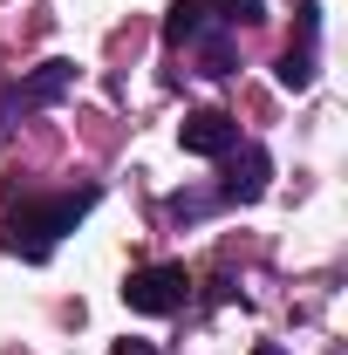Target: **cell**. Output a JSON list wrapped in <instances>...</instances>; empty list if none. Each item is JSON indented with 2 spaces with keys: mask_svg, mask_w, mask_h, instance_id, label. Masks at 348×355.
<instances>
[{
  "mask_svg": "<svg viewBox=\"0 0 348 355\" xmlns=\"http://www.w3.org/2000/svg\"><path fill=\"white\" fill-rule=\"evenodd\" d=\"M96 184H82V191H55V198H28V205H14L7 219H0V253H14V260L42 266L76 225L96 212Z\"/></svg>",
  "mask_w": 348,
  "mask_h": 355,
  "instance_id": "6da1fadb",
  "label": "cell"
},
{
  "mask_svg": "<svg viewBox=\"0 0 348 355\" xmlns=\"http://www.w3.org/2000/svg\"><path fill=\"white\" fill-rule=\"evenodd\" d=\"M123 301H130L137 314H177L184 301H191V273H184L177 260L137 266L130 280H123Z\"/></svg>",
  "mask_w": 348,
  "mask_h": 355,
  "instance_id": "7a4b0ae2",
  "label": "cell"
},
{
  "mask_svg": "<svg viewBox=\"0 0 348 355\" xmlns=\"http://www.w3.org/2000/svg\"><path fill=\"white\" fill-rule=\"evenodd\" d=\"M76 89V62H42L35 76H21V83L0 89V123L7 116H28V110H48V103H62Z\"/></svg>",
  "mask_w": 348,
  "mask_h": 355,
  "instance_id": "3957f363",
  "label": "cell"
},
{
  "mask_svg": "<svg viewBox=\"0 0 348 355\" xmlns=\"http://www.w3.org/2000/svg\"><path fill=\"white\" fill-rule=\"evenodd\" d=\"M232 164H225V178H218V205H253L266 191V178H273V157H266V144H232L225 150Z\"/></svg>",
  "mask_w": 348,
  "mask_h": 355,
  "instance_id": "277c9868",
  "label": "cell"
},
{
  "mask_svg": "<svg viewBox=\"0 0 348 355\" xmlns=\"http://www.w3.org/2000/svg\"><path fill=\"white\" fill-rule=\"evenodd\" d=\"M218 35H232L225 14H218V0H171V14H164V42L171 48H205Z\"/></svg>",
  "mask_w": 348,
  "mask_h": 355,
  "instance_id": "5b68a950",
  "label": "cell"
},
{
  "mask_svg": "<svg viewBox=\"0 0 348 355\" xmlns=\"http://www.w3.org/2000/svg\"><path fill=\"white\" fill-rule=\"evenodd\" d=\"M177 144H184L191 157H225V150L239 144V123H232L225 110H198V116L177 123Z\"/></svg>",
  "mask_w": 348,
  "mask_h": 355,
  "instance_id": "8992f818",
  "label": "cell"
},
{
  "mask_svg": "<svg viewBox=\"0 0 348 355\" xmlns=\"http://www.w3.org/2000/svg\"><path fill=\"white\" fill-rule=\"evenodd\" d=\"M314 42H321V7L307 0V7H301V48H287V55H280V69H273L280 89H294V96H301V89L314 83Z\"/></svg>",
  "mask_w": 348,
  "mask_h": 355,
  "instance_id": "52a82bcc",
  "label": "cell"
},
{
  "mask_svg": "<svg viewBox=\"0 0 348 355\" xmlns=\"http://www.w3.org/2000/svg\"><path fill=\"white\" fill-rule=\"evenodd\" d=\"M218 14H225V28H253L266 21V0H218Z\"/></svg>",
  "mask_w": 348,
  "mask_h": 355,
  "instance_id": "ba28073f",
  "label": "cell"
},
{
  "mask_svg": "<svg viewBox=\"0 0 348 355\" xmlns=\"http://www.w3.org/2000/svg\"><path fill=\"white\" fill-rule=\"evenodd\" d=\"M110 355H157V349H150V342H116Z\"/></svg>",
  "mask_w": 348,
  "mask_h": 355,
  "instance_id": "9c48e42d",
  "label": "cell"
},
{
  "mask_svg": "<svg viewBox=\"0 0 348 355\" xmlns=\"http://www.w3.org/2000/svg\"><path fill=\"white\" fill-rule=\"evenodd\" d=\"M253 355H287V349H273V342H266V349H253Z\"/></svg>",
  "mask_w": 348,
  "mask_h": 355,
  "instance_id": "30bf717a",
  "label": "cell"
}]
</instances>
